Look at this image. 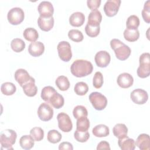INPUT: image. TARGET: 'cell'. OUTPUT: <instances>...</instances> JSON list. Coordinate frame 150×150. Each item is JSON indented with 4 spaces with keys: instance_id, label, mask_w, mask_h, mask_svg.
Returning <instances> with one entry per match:
<instances>
[{
    "instance_id": "6da1fadb",
    "label": "cell",
    "mask_w": 150,
    "mask_h": 150,
    "mask_svg": "<svg viewBox=\"0 0 150 150\" xmlns=\"http://www.w3.org/2000/svg\"><path fill=\"white\" fill-rule=\"evenodd\" d=\"M93 70L92 63L86 60L77 59L73 62L70 67L71 74L77 77H83L91 74Z\"/></svg>"
},
{
    "instance_id": "7a4b0ae2",
    "label": "cell",
    "mask_w": 150,
    "mask_h": 150,
    "mask_svg": "<svg viewBox=\"0 0 150 150\" xmlns=\"http://www.w3.org/2000/svg\"><path fill=\"white\" fill-rule=\"evenodd\" d=\"M110 46L114 51L116 57L120 60L127 59L131 54L130 47L118 39H112L110 41Z\"/></svg>"
},
{
    "instance_id": "3957f363",
    "label": "cell",
    "mask_w": 150,
    "mask_h": 150,
    "mask_svg": "<svg viewBox=\"0 0 150 150\" xmlns=\"http://www.w3.org/2000/svg\"><path fill=\"white\" fill-rule=\"evenodd\" d=\"M17 138L16 132L11 129H6L1 132L0 142L1 149H13L12 146L15 143Z\"/></svg>"
},
{
    "instance_id": "277c9868",
    "label": "cell",
    "mask_w": 150,
    "mask_h": 150,
    "mask_svg": "<svg viewBox=\"0 0 150 150\" xmlns=\"http://www.w3.org/2000/svg\"><path fill=\"white\" fill-rule=\"evenodd\" d=\"M150 54L149 53H144L139 59V66L138 67L137 73L138 77L146 78L150 74Z\"/></svg>"
},
{
    "instance_id": "5b68a950",
    "label": "cell",
    "mask_w": 150,
    "mask_h": 150,
    "mask_svg": "<svg viewBox=\"0 0 150 150\" xmlns=\"http://www.w3.org/2000/svg\"><path fill=\"white\" fill-rule=\"evenodd\" d=\"M88 98L93 107L97 110H103L107 106V99L101 93L92 92L89 95Z\"/></svg>"
},
{
    "instance_id": "8992f818",
    "label": "cell",
    "mask_w": 150,
    "mask_h": 150,
    "mask_svg": "<svg viewBox=\"0 0 150 150\" xmlns=\"http://www.w3.org/2000/svg\"><path fill=\"white\" fill-rule=\"evenodd\" d=\"M25 13L23 9L19 7L11 9L7 14V19L9 23L13 25H18L24 20Z\"/></svg>"
},
{
    "instance_id": "52a82bcc",
    "label": "cell",
    "mask_w": 150,
    "mask_h": 150,
    "mask_svg": "<svg viewBox=\"0 0 150 150\" xmlns=\"http://www.w3.org/2000/svg\"><path fill=\"white\" fill-rule=\"evenodd\" d=\"M59 58L64 62H69L72 57L71 46L67 41H62L57 46Z\"/></svg>"
},
{
    "instance_id": "ba28073f",
    "label": "cell",
    "mask_w": 150,
    "mask_h": 150,
    "mask_svg": "<svg viewBox=\"0 0 150 150\" xmlns=\"http://www.w3.org/2000/svg\"><path fill=\"white\" fill-rule=\"evenodd\" d=\"M58 127L64 132H70L73 128V124L69 115L64 112H60L57 116Z\"/></svg>"
},
{
    "instance_id": "9c48e42d",
    "label": "cell",
    "mask_w": 150,
    "mask_h": 150,
    "mask_svg": "<svg viewBox=\"0 0 150 150\" xmlns=\"http://www.w3.org/2000/svg\"><path fill=\"white\" fill-rule=\"evenodd\" d=\"M38 115L43 121L50 120L53 116V110L47 103H42L38 109Z\"/></svg>"
},
{
    "instance_id": "30bf717a",
    "label": "cell",
    "mask_w": 150,
    "mask_h": 150,
    "mask_svg": "<svg viewBox=\"0 0 150 150\" xmlns=\"http://www.w3.org/2000/svg\"><path fill=\"white\" fill-rule=\"evenodd\" d=\"M120 0H108L104 5V11L108 17L115 16L120 8L121 4Z\"/></svg>"
},
{
    "instance_id": "8fae6325",
    "label": "cell",
    "mask_w": 150,
    "mask_h": 150,
    "mask_svg": "<svg viewBox=\"0 0 150 150\" xmlns=\"http://www.w3.org/2000/svg\"><path fill=\"white\" fill-rule=\"evenodd\" d=\"M130 98L137 104H144L148 101V94L145 90L141 88H137L131 92Z\"/></svg>"
},
{
    "instance_id": "7c38bea8",
    "label": "cell",
    "mask_w": 150,
    "mask_h": 150,
    "mask_svg": "<svg viewBox=\"0 0 150 150\" xmlns=\"http://www.w3.org/2000/svg\"><path fill=\"white\" fill-rule=\"evenodd\" d=\"M94 60L98 67L102 68L106 67L110 62L111 56L108 52L101 50L96 54Z\"/></svg>"
},
{
    "instance_id": "4fadbf2b",
    "label": "cell",
    "mask_w": 150,
    "mask_h": 150,
    "mask_svg": "<svg viewBox=\"0 0 150 150\" xmlns=\"http://www.w3.org/2000/svg\"><path fill=\"white\" fill-rule=\"evenodd\" d=\"M38 11L40 16L43 18L52 17L54 12V8L52 4L49 1H42L38 6Z\"/></svg>"
},
{
    "instance_id": "5bb4252c",
    "label": "cell",
    "mask_w": 150,
    "mask_h": 150,
    "mask_svg": "<svg viewBox=\"0 0 150 150\" xmlns=\"http://www.w3.org/2000/svg\"><path fill=\"white\" fill-rule=\"evenodd\" d=\"M118 86L122 88H127L132 86L134 83L133 77L128 73L120 74L117 80Z\"/></svg>"
},
{
    "instance_id": "9a60e30c",
    "label": "cell",
    "mask_w": 150,
    "mask_h": 150,
    "mask_svg": "<svg viewBox=\"0 0 150 150\" xmlns=\"http://www.w3.org/2000/svg\"><path fill=\"white\" fill-rule=\"evenodd\" d=\"M45 51V46L41 42H32L28 47L29 53L33 57L41 56Z\"/></svg>"
},
{
    "instance_id": "2e32d148",
    "label": "cell",
    "mask_w": 150,
    "mask_h": 150,
    "mask_svg": "<svg viewBox=\"0 0 150 150\" xmlns=\"http://www.w3.org/2000/svg\"><path fill=\"white\" fill-rule=\"evenodd\" d=\"M135 144L141 150L150 149V139L149 135L146 134H141L139 135Z\"/></svg>"
},
{
    "instance_id": "e0dca14e",
    "label": "cell",
    "mask_w": 150,
    "mask_h": 150,
    "mask_svg": "<svg viewBox=\"0 0 150 150\" xmlns=\"http://www.w3.org/2000/svg\"><path fill=\"white\" fill-rule=\"evenodd\" d=\"M38 24L41 30L43 31L48 32L53 27L54 18L53 16L50 18H43L39 16L38 19Z\"/></svg>"
},
{
    "instance_id": "ac0fdd59",
    "label": "cell",
    "mask_w": 150,
    "mask_h": 150,
    "mask_svg": "<svg viewBox=\"0 0 150 150\" xmlns=\"http://www.w3.org/2000/svg\"><path fill=\"white\" fill-rule=\"evenodd\" d=\"M22 87L25 95L28 97H33L37 94L38 87L35 85V80L32 77Z\"/></svg>"
},
{
    "instance_id": "d6986e66",
    "label": "cell",
    "mask_w": 150,
    "mask_h": 150,
    "mask_svg": "<svg viewBox=\"0 0 150 150\" xmlns=\"http://www.w3.org/2000/svg\"><path fill=\"white\" fill-rule=\"evenodd\" d=\"M15 80L19 83L21 87H22L25 83H26L31 78L28 72L23 69H18L14 74Z\"/></svg>"
},
{
    "instance_id": "ffe728a7",
    "label": "cell",
    "mask_w": 150,
    "mask_h": 150,
    "mask_svg": "<svg viewBox=\"0 0 150 150\" xmlns=\"http://www.w3.org/2000/svg\"><path fill=\"white\" fill-rule=\"evenodd\" d=\"M85 21V16L81 12L73 13L69 18L70 24L74 27H80L83 25Z\"/></svg>"
},
{
    "instance_id": "44dd1931",
    "label": "cell",
    "mask_w": 150,
    "mask_h": 150,
    "mask_svg": "<svg viewBox=\"0 0 150 150\" xmlns=\"http://www.w3.org/2000/svg\"><path fill=\"white\" fill-rule=\"evenodd\" d=\"M102 21V15L101 12L98 11H91L88 16L87 25L91 26H100V24Z\"/></svg>"
},
{
    "instance_id": "7402d4cb",
    "label": "cell",
    "mask_w": 150,
    "mask_h": 150,
    "mask_svg": "<svg viewBox=\"0 0 150 150\" xmlns=\"http://www.w3.org/2000/svg\"><path fill=\"white\" fill-rule=\"evenodd\" d=\"M118 144L122 150H134L135 148L134 140L128 136L118 139Z\"/></svg>"
},
{
    "instance_id": "603a6c76",
    "label": "cell",
    "mask_w": 150,
    "mask_h": 150,
    "mask_svg": "<svg viewBox=\"0 0 150 150\" xmlns=\"http://www.w3.org/2000/svg\"><path fill=\"white\" fill-rule=\"evenodd\" d=\"M92 133L96 137H105L109 135V128L104 124H98L92 129Z\"/></svg>"
},
{
    "instance_id": "cb8c5ba5",
    "label": "cell",
    "mask_w": 150,
    "mask_h": 150,
    "mask_svg": "<svg viewBox=\"0 0 150 150\" xmlns=\"http://www.w3.org/2000/svg\"><path fill=\"white\" fill-rule=\"evenodd\" d=\"M112 132L118 139L122 138L127 136L128 128L124 124H117L112 128Z\"/></svg>"
},
{
    "instance_id": "d4e9b609",
    "label": "cell",
    "mask_w": 150,
    "mask_h": 150,
    "mask_svg": "<svg viewBox=\"0 0 150 150\" xmlns=\"http://www.w3.org/2000/svg\"><path fill=\"white\" fill-rule=\"evenodd\" d=\"M64 100L63 97L57 91L54 93L50 98L48 103H50L54 108L59 109L64 105Z\"/></svg>"
},
{
    "instance_id": "484cf974",
    "label": "cell",
    "mask_w": 150,
    "mask_h": 150,
    "mask_svg": "<svg viewBox=\"0 0 150 150\" xmlns=\"http://www.w3.org/2000/svg\"><path fill=\"white\" fill-rule=\"evenodd\" d=\"M23 35L24 38L29 42H34L39 38L38 31L33 28H28L23 31Z\"/></svg>"
},
{
    "instance_id": "4316f807",
    "label": "cell",
    "mask_w": 150,
    "mask_h": 150,
    "mask_svg": "<svg viewBox=\"0 0 150 150\" xmlns=\"http://www.w3.org/2000/svg\"><path fill=\"white\" fill-rule=\"evenodd\" d=\"M35 140L30 135H25L21 137L19 144L22 148L24 149H30L34 146Z\"/></svg>"
},
{
    "instance_id": "83f0119b",
    "label": "cell",
    "mask_w": 150,
    "mask_h": 150,
    "mask_svg": "<svg viewBox=\"0 0 150 150\" xmlns=\"http://www.w3.org/2000/svg\"><path fill=\"white\" fill-rule=\"evenodd\" d=\"M124 39L128 42H133L137 40L139 37V32L138 29H125L124 33Z\"/></svg>"
},
{
    "instance_id": "f1b7e54d",
    "label": "cell",
    "mask_w": 150,
    "mask_h": 150,
    "mask_svg": "<svg viewBox=\"0 0 150 150\" xmlns=\"http://www.w3.org/2000/svg\"><path fill=\"white\" fill-rule=\"evenodd\" d=\"M57 87L61 91H66L70 87V82L68 78L64 76H59L55 80Z\"/></svg>"
},
{
    "instance_id": "f546056e",
    "label": "cell",
    "mask_w": 150,
    "mask_h": 150,
    "mask_svg": "<svg viewBox=\"0 0 150 150\" xmlns=\"http://www.w3.org/2000/svg\"><path fill=\"white\" fill-rule=\"evenodd\" d=\"M16 90V87L14 84L11 82H5L2 84L1 91L2 94L6 96L13 95Z\"/></svg>"
},
{
    "instance_id": "4dcf8cb0",
    "label": "cell",
    "mask_w": 150,
    "mask_h": 150,
    "mask_svg": "<svg viewBox=\"0 0 150 150\" xmlns=\"http://www.w3.org/2000/svg\"><path fill=\"white\" fill-rule=\"evenodd\" d=\"M140 21L139 18L135 15H130L127 20L126 22V26H127V29H138L137 28L139 26Z\"/></svg>"
},
{
    "instance_id": "1f68e13d",
    "label": "cell",
    "mask_w": 150,
    "mask_h": 150,
    "mask_svg": "<svg viewBox=\"0 0 150 150\" xmlns=\"http://www.w3.org/2000/svg\"><path fill=\"white\" fill-rule=\"evenodd\" d=\"M11 47L14 52L19 53L25 48V43L20 38H15L11 42Z\"/></svg>"
},
{
    "instance_id": "d6a6232c",
    "label": "cell",
    "mask_w": 150,
    "mask_h": 150,
    "mask_svg": "<svg viewBox=\"0 0 150 150\" xmlns=\"http://www.w3.org/2000/svg\"><path fill=\"white\" fill-rule=\"evenodd\" d=\"M56 92V90L54 87L48 86L43 88L41 91V98L43 100L48 103L50 98L52 96V95Z\"/></svg>"
},
{
    "instance_id": "836d02e7",
    "label": "cell",
    "mask_w": 150,
    "mask_h": 150,
    "mask_svg": "<svg viewBox=\"0 0 150 150\" xmlns=\"http://www.w3.org/2000/svg\"><path fill=\"white\" fill-rule=\"evenodd\" d=\"M90 127V121L87 117H81L77 120L76 129L80 131H87Z\"/></svg>"
},
{
    "instance_id": "e575fe53",
    "label": "cell",
    "mask_w": 150,
    "mask_h": 150,
    "mask_svg": "<svg viewBox=\"0 0 150 150\" xmlns=\"http://www.w3.org/2000/svg\"><path fill=\"white\" fill-rule=\"evenodd\" d=\"M73 115L76 119H79L81 117H87L88 115V111L86 108L81 105L76 106L73 110Z\"/></svg>"
},
{
    "instance_id": "d590c367",
    "label": "cell",
    "mask_w": 150,
    "mask_h": 150,
    "mask_svg": "<svg viewBox=\"0 0 150 150\" xmlns=\"http://www.w3.org/2000/svg\"><path fill=\"white\" fill-rule=\"evenodd\" d=\"M74 91L77 95L84 96L88 91V85L83 81L78 82L74 86Z\"/></svg>"
},
{
    "instance_id": "8d00e7d4",
    "label": "cell",
    "mask_w": 150,
    "mask_h": 150,
    "mask_svg": "<svg viewBox=\"0 0 150 150\" xmlns=\"http://www.w3.org/2000/svg\"><path fill=\"white\" fill-rule=\"evenodd\" d=\"M62 134L55 129L50 130L47 135V141L52 144H56L62 139Z\"/></svg>"
},
{
    "instance_id": "74e56055",
    "label": "cell",
    "mask_w": 150,
    "mask_h": 150,
    "mask_svg": "<svg viewBox=\"0 0 150 150\" xmlns=\"http://www.w3.org/2000/svg\"><path fill=\"white\" fill-rule=\"evenodd\" d=\"M68 36L70 39L75 42H81L84 39L82 32L77 29L70 30L68 32Z\"/></svg>"
},
{
    "instance_id": "f35d334b",
    "label": "cell",
    "mask_w": 150,
    "mask_h": 150,
    "mask_svg": "<svg viewBox=\"0 0 150 150\" xmlns=\"http://www.w3.org/2000/svg\"><path fill=\"white\" fill-rule=\"evenodd\" d=\"M30 135L35 141H40L44 137V131L40 127H34L30 131Z\"/></svg>"
},
{
    "instance_id": "ab89813d",
    "label": "cell",
    "mask_w": 150,
    "mask_h": 150,
    "mask_svg": "<svg viewBox=\"0 0 150 150\" xmlns=\"http://www.w3.org/2000/svg\"><path fill=\"white\" fill-rule=\"evenodd\" d=\"M74 137L75 139L80 142H85L90 138V134L87 131H80L76 130L74 133Z\"/></svg>"
},
{
    "instance_id": "60d3db41",
    "label": "cell",
    "mask_w": 150,
    "mask_h": 150,
    "mask_svg": "<svg viewBox=\"0 0 150 150\" xmlns=\"http://www.w3.org/2000/svg\"><path fill=\"white\" fill-rule=\"evenodd\" d=\"M100 31V26H91L88 25H86L85 27V32L86 34L91 38L96 37L98 35Z\"/></svg>"
},
{
    "instance_id": "b9f144b4",
    "label": "cell",
    "mask_w": 150,
    "mask_h": 150,
    "mask_svg": "<svg viewBox=\"0 0 150 150\" xmlns=\"http://www.w3.org/2000/svg\"><path fill=\"white\" fill-rule=\"evenodd\" d=\"M142 16L144 21L147 23H150V1L145 2L142 11Z\"/></svg>"
},
{
    "instance_id": "7bdbcfd3",
    "label": "cell",
    "mask_w": 150,
    "mask_h": 150,
    "mask_svg": "<svg viewBox=\"0 0 150 150\" xmlns=\"http://www.w3.org/2000/svg\"><path fill=\"white\" fill-rule=\"evenodd\" d=\"M103 76L100 71H97L95 73L93 79V84L96 88H100L103 84Z\"/></svg>"
},
{
    "instance_id": "ee69618b",
    "label": "cell",
    "mask_w": 150,
    "mask_h": 150,
    "mask_svg": "<svg viewBox=\"0 0 150 150\" xmlns=\"http://www.w3.org/2000/svg\"><path fill=\"white\" fill-rule=\"evenodd\" d=\"M101 1L100 0H88L87 1V5L88 8L92 11L97 10L100 7Z\"/></svg>"
},
{
    "instance_id": "f6af8a7d",
    "label": "cell",
    "mask_w": 150,
    "mask_h": 150,
    "mask_svg": "<svg viewBox=\"0 0 150 150\" xmlns=\"http://www.w3.org/2000/svg\"><path fill=\"white\" fill-rule=\"evenodd\" d=\"M59 149L63 150V149H69V150H73V147L71 143L69 142H63L59 145Z\"/></svg>"
},
{
    "instance_id": "bcb514c9",
    "label": "cell",
    "mask_w": 150,
    "mask_h": 150,
    "mask_svg": "<svg viewBox=\"0 0 150 150\" xmlns=\"http://www.w3.org/2000/svg\"><path fill=\"white\" fill-rule=\"evenodd\" d=\"M110 144L108 142L105 141H102L100 142L97 146V149L100 150V149H110Z\"/></svg>"
}]
</instances>
